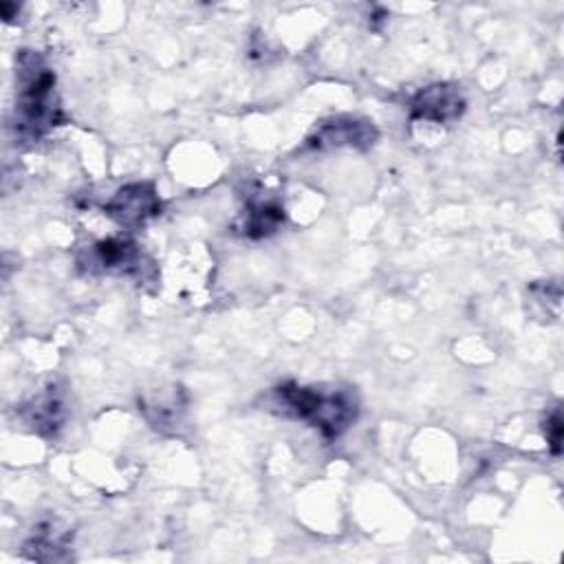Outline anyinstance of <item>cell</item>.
I'll return each mask as SVG.
<instances>
[{"label":"cell","instance_id":"obj_1","mask_svg":"<svg viewBox=\"0 0 564 564\" xmlns=\"http://www.w3.org/2000/svg\"><path fill=\"white\" fill-rule=\"evenodd\" d=\"M62 108L55 93V73L33 51L18 53L15 132L22 141H37L59 126Z\"/></svg>","mask_w":564,"mask_h":564},{"label":"cell","instance_id":"obj_9","mask_svg":"<svg viewBox=\"0 0 564 564\" xmlns=\"http://www.w3.org/2000/svg\"><path fill=\"white\" fill-rule=\"evenodd\" d=\"M284 223V209L278 203H256L249 205L245 216V234L249 238H262Z\"/></svg>","mask_w":564,"mask_h":564},{"label":"cell","instance_id":"obj_3","mask_svg":"<svg viewBox=\"0 0 564 564\" xmlns=\"http://www.w3.org/2000/svg\"><path fill=\"white\" fill-rule=\"evenodd\" d=\"M104 214L123 229H134L161 214V200L150 183H130L115 192L104 205Z\"/></svg>","mask_w":564,"mask_h":564},{"label":"cell","instance_id":"obj_7","mask_svg":"<svg viewBox=\"0 0 564 564\" xmlns=\"http://www.w3.org/2000/svg\"><path fill=\"white\" fill-rule=\"evenodd\" d=\"M22 416L37 434L51 436L64 421V401L53 388H48L46 392H42L40 397L24 405Z\"/></svg>","mask_w":564,"mask_h":564},{"label":"cell","instance_id":"obj_4","mask_svg":"<svg viewBox=\"0 0 564 564\" xmlns=\"http://www.w3.org/2000/svg\"><path fill=\"white\" fill-rule=\"evenodd\" d=\"M465 112V97L456 84H432L410 104V117L432 123H452Z\"/></svg>","mask_w":564,"mask_h":564},{"label":"cell","instance_id":"obj_10","mask_svg":"<svg viewBox=\"0 0 564 564\" xmlns=\"http://www.w3.org/2000/svg\"><path fill=\"white\" fill-rule=\"evenodd\" d=\"M544 436H546V443H549L551 452L560 454V441H562V416H560V410H553L544 419Z\"/></svg>","mask_w":564,"mask_h":564},{"label":"cell","instance_id":"obj_8","mask_svg":"<svg viewBox=\"0 0 564 564\" xmlns=\"http://www.w3.org/2000/svg\"><path fill=\"white\" fill-rule=\"evenodd\" d=\"M68 531L59 529L57 522H46L40 524L33 535L24 544V553L31 560L48 562V560H59L62 549L68 544Z\"/></svg>","mask_w":564,"mask_h":564},{"label":"cell","instance_id":"obj_2","mask_svg":"<svg viewBox=\"0 0 564 564\" xmlns=\"http://www.w3.org/2000/svg\"><path fill=\"white\" fill-rule=\"evenodd\" d=\"M273 399L284 414L306 421L319 430L324 438H337L355 421L357 414L355 399L341 390L330 392L308 386L282 383L275 388Z\"/></svg>","mask_w":564,"mask_h":564},{"label":"cell","instance_id":"obj_6","mask_svg":"<svg viewBox=\"0 0 564 564\" xmlns=\"http://www.w3.org/2000/svg\"><path fill=\"white\" fill-rule=\"evenodd\" d=\"M90 260L104 271L132 273L141 269V251L128 238H106L93 247Z\"/></svg>","mask_w":564,"mask_h":564},{"label":"cell","instance_id":"obj_5","mask_svg":"<svg viewBox=\"0 0 564 564\" xmlns=\"http://www.w3.org/2000/svg\"><path fill=\"white\" fill-rule=\"evenodd\" d=\"M377 141V128L366 119L337 117L317 126V130L308 137V145L315 150L326 148H357L366 150Z\"/></svg>","mask_w":564,"mask_h":564}]
</instances>
